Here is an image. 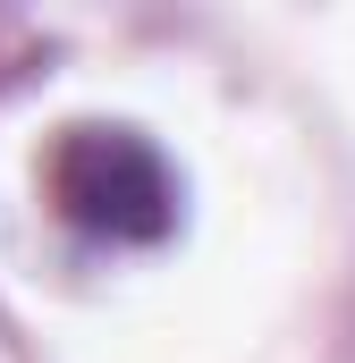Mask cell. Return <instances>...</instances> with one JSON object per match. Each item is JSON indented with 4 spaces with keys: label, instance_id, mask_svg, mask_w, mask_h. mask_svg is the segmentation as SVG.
Returning <instances> with one entry per match:
<instances>
[{
    "label": "cell",
    "instance_id": "6da1fadb",
    "mask_svg": "<svg viewBox=\"0 0 355 363\" xmlns=\"http://www.w3.org/2000/svg\"><path fill=\"white\" fill-rule=\"evenodd\" d=\"M43 178L51 203L102 245H161L178 228V169L136 127H68Z\"/></svg>",
    "mask_w": 355,
    "mask_h": 363
}]
</instances>
